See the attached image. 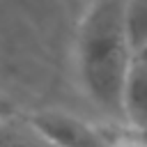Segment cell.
<instances>
[{
	"instance_id": "obj_3",
	"label": "cell",
	"mask_w": 147,
	"mask_h": 147,
	"mask_svg": "<svg viewBox=\"0 0 147 147\" xmlns=\"http://www.w3.org/2000/svg\"><path fill=\"white\" fill-rule=\"evenodd\" d=\"M122 119L136 131H147V51L131 57L122 92Z\"/></svg>"
},
{
	"instance_id": "obj_2",
	"label": "cell",
	"mask_w": 147,
	"mask_h": 147,
	"mask_svg": "<svg viewBox=\"0 0 147 147\" xmlns=\"http://www.w3.org/2000/svg\"><path fill=\"white\" fill-rule=\"evenodd\" d=\"M25 122L48 147H110L115 142L92 122L64 110H41Z\"/></svg>"
},
{
	"instance_id": "obj_1",
	"label": "cell",
	"mask_w": 147,
	"mask_h": 147,
	"mask_svg": "<svg viewBox=\"0 0 147 147\" xmlns=\"http://www.w3.org/2000/svg\"><path fill=\"white\" fill-rule=\"evenodd\" d=\"M76 57L92 103L108 117L122 119V92L133 57L126 37V0L90 2L78 28Z\"/></svg>"
},
{
	"instance_id": "obj_5",
	"label": "cell",
	"mask_w": 147,
	"mask_h": 147,
	"mask_svg": "<svg viewBox=\"0 0 147 147\" xmlns=\"http://www.w3.org/2000/svg\"><path fill=\"white\" fill-rule=\"evenodd\" d=\"M14 115L9 117H0V147H39L46 145L28 122H23L21 126L11 122Z\"/></svg>"
},
{
	"instance_id": "obj_6",
	"label": "cell",
	"mask_w": 147,
	"mask_h": 147,
	"mask_svg": "<svg viewBox=\"0 0 147 147\" xmlns=\"http://www.w3.org/2000/svg\"><path fill=\"white\" fill-rule=\"evenodd\" d=\"M9 115H14V106L7 96L0 94V117H9Z\"/></svg>"
},
{
	"instance_id": "obj_4",
	"label": "cell",
	"mask_w": 147,
	"mask_h": 147,
	"mask_svg": "<svg viewBox=\"0 0 147 147\" xmlns=\"http://www.w3.org/2000/svg\"><path fill=\"white\" fill-rule=\"evenodd\" d=\"M126 37L131 55L147 51V0H126Z\"/></svg>"
},
{
	"instance_id": "obj_7",
	"label": "cell",
	"mask_w": 147,
	"mask_h": 147,
	"mask_svg": "<svg viewBox=\"0 0 147 147\" xmlns=\"http://www.w3.org/2000/svg\"><path fill=\"white\" fill-rule=\"evenodd\" d=\"M110 147H147L145 140H115Z\"/></svg>"
}]
</instances>
